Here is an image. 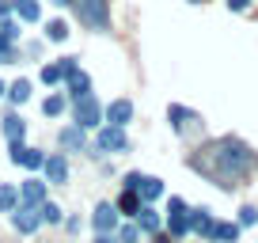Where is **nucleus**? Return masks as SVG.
Returning a JSON list of instances; mask_svg holds the SVG:
<instances>
[{
	"mask_svg": "<svg viewBox=\"0 0 258 243\" xmlns=\"http://www.w3.org/2000/svg\"><path fill=\"white\" fill-rule=\"evenodd\" d=\"M190 167L202 171V175L213 178V183H220L224 190H232L235 178H243L250 167H254V152H250V145H243L239 137H220V141L205 145L202 152L194 156Z\"/></svg>",
	"mask_w": 258,
	"mask_h": 243,
	"instance_id": "1",
	"label": "nucleus"
},
{
	"mask_svg": "<svg viewBox=\"0 0 258 243\" xmlns=\"http://www.w3.org/2000/svg\"><path fill=\"white\" fill-rule=\"evenodd\" d=\"M125 152H133V141H129V133H125V126H110V122H103L95 130V141H91V148L84 156H125Z\"/></svg>",
	"mask_w": 258,
	"mask_h": 243,
	"instance_id": "2",
	"label": "nucleus"
},
{
	"mask_svg": "<svg viewBox=\"0 0 258 243\" xmlns=\"http://www.w3.org/2000/svg\"><path fill=\"white\" fill-rule=\"evenodd\" d=\"M69 12L76 16V23H80L84 31H99V34L110 31V4H106V0H73Z\"/></svg>",
	"mask_w": 258,
	"mask_h": 243,
	"instance_id": "3",
	"label": "nucleus"
},
{
	"mask_svg": "<svg viewBox=\"0 0 258 243\" xmlns=\"http://www.w3.org/2000/svg\"><path fill=\"white\" fill-rule=\"evenodd\" d=\"M69 122H76V126H80V130H88V133H95L99 126H103V103H99L95 91L69 103Z\"/></svg>",
	"mask_w": 258,
	"mask_h": 243,
	"instance_id": "4",
	"label": "nucleus"
},
{
	"mask_svg": "<svg viewBox=\"0 0 258 243\" xmlns=\"http://www.w3.org/2000/svg\"><path fill=\"white\" fill-rule=\"evenodd\" d=\"M8 224L16 228L19 235H38L42 228H46V224H42V213H38V205H27V202H19L16 209L8 213Z\"/></svg>",
	"mask_w": 258,
	"mask_h": 243,
	"instance_id": "5",
	"label": "nucleus"
},
{
	"mask_svg": "<svg viewBox=\"0 0 258 243\" xmlns=\"http://www.w3.org/2000/svg\"><path fill=\"white\" fill-rule=\"evenodd\" d=\"M57 148H61V152H88L91 148V133L88 130H80V126H76V122H64L61 130H57Z\"/></svg>",
	"mask_w": 258,
	"mask_h": 243,
	"instance_id": "6",
	"label": "nucleus"
},
{
	"mask_svg": "<svg viewBox=\"0 0 258 243\" xmlns=\"http://www.w3.org/2000/svg\"><path fill=\"white\" fill-rule=\"evenodd\" d=\"M42 175H46L49 187H69V178H73V163H69V152H46Z\"/></svg>",
	"mask_w": 258,
	"mask_h": 243,
	"instance_id": "7",
	"label": "nucleus"
},
{
	"mask_svg": "<svg viewBox=\"0 0 258 243\" xmlns=\"http://www.w3.org/2000/svg\"><path fill=\"white\" fill-rule=\"evenodd\" d=\"M19 187V202H27V205H42L49 198V183H46V175H42V171H31V175L23 178V183H16Z\"/></svg>",
	"mask_w": 258,
	"mask_h": 243,
	"instance_id": "8",
	"label": "nucleus"
},
{
	"mask_svg": "<svg viewBox=\"0 0 258 243\" xmlns=\"http://www.w3.org/2000/svg\"><path fill=\"white\" fill-rule=\"evenodd\" d=\"M88 224H91V232H114V228L121 224V217H118V209H114V202H95V209H91Z\"/></svg>",
	"mask_w": 258,
	"mask_h": 243,
	"instance_id": "9",
	"label": "nucleus"
},
{
	"mask_svg": "<svg viewBox=\"0 0 258 243\" xmlns=\"http://www.w3.org/2000/svg\"><path fill=\"white\" fill-rule=\"evenodd\" d=\"M61 91L69 95V103H73V99H84V95H91V91H95V80H91V73L76 69V73H69V76L61 80Z\"/></svg>",
	"mask_w": 258,
	"mask_h": 243,
	"instance_id": "10",
	"label": "nucleus"
},
{
	"mask_svg": "<svg viewBox=\"0 0 258 243\" xmlns=\"http://www.w3.org/2000/svg\"><path fill=\"white\" fill-rule=\"evenodd\" d=\"M133 114H137V106H133V99H125V95L110 99V103L103 106V122H110V126H129Z\"/></svg>",
	"mask_w": 258,
	"mask_h": 243,
	"instance_id": "11",
	"label": "nucleus"
},
{
	"mask_svg": "<svg viewBox=\"0 0 258 243\" xmlns=\"http://www.w3.org/2000/svg\"><path fill=\"white\" fill-rule=\"evenodd\" d=\"M243 228L235 220H224V217H213L209 232H205V243H239Z\"/></svg>",
	"mask_w": 258,
	"mask_h": 243,
	"instance_id": "12",
	"label": "nucleus"
},
{
	"mask_svg": "<svg viewBox=\"0 0 258 243\" xmlns=\"http://www.w3.org/2000/svg\"><path fill=\"white\" fill-rule=\"evenodd\" d=\"M0 133H4V145L8 141H27V118L12 106V110H4V118H0Z\"/></svg>",
	"mask_w": 258,
	"mask_h": 243,
	"instance_id": "13",
	"label": "nucleus"
},
{
	"mask_svg": "<svg viewBox=\"0 0 258 243\" xmlns=\"http://www.w3.org/2000/svg\"><path fill=\"white\" fill-rule=\"evenodd\" d=\"M31 95H34V80H27V76H16V80L8 84V91H4V103L19 110V106L31 103Z\"/></svg>",
	"mask_w": 258,
	"mask_h": 243,
	"instance_id": "14",
	"label": "nucleus"
},
{
	"mask_svg": "<svg viewBox=\"0 0 258 243\" xmlns=\"http://www.w3.org/2000/svg\"><path fill=\"white\" fill-rule=\"evenodd\" d=\"M163 232H167L171 239H186V235H194L190 209H182V213H163Z\"/></svg>",
	"mask_w": 258,
	"mask_h": 243,
	"instance_id": "15",
	"label": "nucleus"
},
{
	"mask_svg": "<svg viewBox=\"0 0 258 243\" xmlns=\"http://www.w3.org/2000/svg\"><path fill=\"white\" fill-rule=\"evenodd\" d=\"M137 194H141V202H145V205H156V202H163V198H167V183H163L160 175H145Z\"/></svg>",
	"mask_w": 258,
	"mask_h": 243,
	"instance_id": "16",
	"label": "nucleus"
},
{
	"mask_svg": "<svg viewBox=\"0 0 258 243\" xmlns=\"http://www.w3.org/2000/svg\"><path fill=\"white\" fill-rule=\"evenodd\" d=\"M141 205H145V202H141L137 190H121V194L114 198V209H118V217H121V220H133V217L141 213Z\"/></svg>",
	"mask_w": 258,
	"mask_h": 243,
	"instance_id": "17",
	"label": "nucleus"
},
{
	"mask_svg": "<svg viewBox=\"0 0 258 243\" xmlns=\"http://www.w3.org/2000/svg\"><path fill=\"white\" fill-rule=\"evenodd\" d=\"M133 220H137V228H141L145 235H156V232L163 228V213L156 209V205H141V213H137Z\"/></svg>",
	"mask_w": 258,
	"mask_h": 243,
	"instance_id": "18",
	"label": "nucleus"
},
{
	"mask_svg": "<svg viewBox=\"0 0 258 243\" xmlns=\"http://www.w3.org/2000/svg\"><path fill=\"white\" fill-rule=\"evenodd\" d=\"M194 118H198V114H194V110H186L182 103H171V106H167V122H171V133H175V137H182V133H186V126H190Z\"/></svg>",
	"mask_w": 258,
	"mask_h": 243,
	"instance_id": "19",
	"label": "nucleus"
},
{
	"mask_svg": "<svg viewBox=\"0 0 258 243\" xmlns=\"http://www.w3.org/2000/svg\"><path fill=\"white\" fill-rule=\"evenodd\" d=\"M42 114H46V118H64V114H69V95H64L61 88L49 91V95L42 99Z\"/></svg>",
	"mask_w": 258,
	"mask_h": 243,
	"instance_id": "20",
	"label": "nucleus"
},
{
	"mask_svg": "<svg viewBox=\"0 0 258 243\" xmlns=\"http://www.w3.org/2000/svg\"><path fill=\"white\" fill-rule=\"evenodd\" d=\"M16 19L23 27L42 23V0H16Z\"/></svg>",
	"mask_w": 258,
	"mask_h": 243,
	"instance_id": "21",
	"label": "nucleus"
},
{
	"mask_svg": "<svg viewBox=\"0 0 258 243\" xmlns=\"http://www.w3.org/2000/svg\"><path fill=\"white\" fill-rule=\"evenodd\" d=\"M213 217H217V213H213L209 205H190V224H194V235H198V239H205Z\"/></svg>",
	"mask_w": 258,
	"mask_h": 243,
	"instance_id": "22",
	"label": "nucleus"
},
{
	"mask_svg": "<svg viewBox=\"0 0 258 243\" xmlns=\"http://www.w3.org/2000/svg\"><path fill=\"white\" fill-rule=\"evenodd\" d=\"M69 34H73L69 19H64V16H57V19H49V23H46V34H42V38H46L49 46H61V42L69 38Z\"/></svg>",
	"mask_w": 258,
	"mask_h": 243,
	"instance_id": "23",
	"label": "nucleus"
},
{
	"mask_svg": "<svg viewBox=\"0 0 258 243\" xmlns=\"http://www.w3.org/2000/svg\"><path fill=\"white\" fill-rule=\"evenodd\" d=\"M38 213H42V224H49V228H61V220H64V209L53 198H46V202L38 205Z\"/></svg>",
	"mask_w": 258,
	"mask_h": 243,
	"instance_id": "24",
	"label": "nucleus"
},
{
	"mask_svg": "<svg viewBox=\"0 0 258 243\" xmlns=\"http://www.w3.org/2000/svg\"><path fill=\"white\" fill-rule=\"evenodd\" d=\"M19 205V187L16 183H0V217H8Z\"/></svg>",
	"mask_w": 258,
	"mask_h": 243,
	"instance_id": "25",
	"label": "nucleus"
},
{
	"mask_svg": "<svg viewBox=\"0 0 258 243\" xmlns=\"http://www.w3.org/2000/svg\"><path fill=\"white\" fill-rule=\"evenodd\" d=\"M114 239H118V243H141L145 232L137 228V220H121V224L114 228Z\"/></svg>",
	"mask_w": 258,
	"mask_h": 243,
	"instance_id": "26",
	"label": "nucleus"
},
{
	"mask_svg": "<svg viewBox=\"0 0 258 243\" xmlns=\"http://www.w3.org/2000/svg\"><path fill=\"white\" fill-rule=\"evenodd\" d=\"M38 80L46 84V88H61L64 73H61V65H57V61H46V65L38 69Z\"/></svg>",
	"mask_w": 258,
	"mask_h": 243,
	"instance_id": "27",
	"label": "nucleus"
},
{
	"mask_svg": "<svg viewBox=\"0 0 258 243\" xmlns=\"http://www.w3.org/2000/svg\"><path fill=\"white\" fill-rule=\"evenodd\" d=\"M235 224L247 232V228H258V205L254 202H247V205H239L235 209Z\"/></svg>",
	"mask_w": 258,
	"mask_h": 243,
	"instance_id": "28",
	"label": "nucleus"
},
{
	"mask_svg": "<svg viewBox=\"0 0 258 243\" xmlns=\"http://www.w3.org/2000/svg\"><path fill=\"white\" fill-rule=\"evenodd\" d=\"M0 38H4V42H19V38H23V23H19L16 16L0 19Z\"/></svg>",
	"mask_w": 258,
	"mask_h": 243,
	"instance_id": "29",
	"label": "nucleus"
},
{
	"mask_svg": "<svg viewBox=\"0 0 258 243\" xmlns=\"http://www.w3.org/2000/svg\"><path fill=\"white\" fill-rule=\"evenodd\" d=\"M19 49H23V57H27V61H38V57H42V49H46V38H31V42H23Z\"/></svg>",
	"mask_w": 258,
	"mask_h": 243,
	"instance_id": "30",
	"label": "nucleus"
},
{
	"mask_svg": "<svg viewBox=\"0 0 258 243\" xmlns=\"http://www.w3.org/2000/svg\"><path fill=\"white\" fill-rule=\"evenodd\" d=\"M141 178H145V171H125V175H121V190H141Z\"/></svg>",
	"mask_w": 258,
	"mask_h": 243,
	"instance_id": "31",
	"label": "nucleus"
},
{
	"mask_svg": "<svg viewBox=\"0 0 258 243\" xmlns=\"http://www.w3.org/2000/svg\"><path fill=\"white\" fill-rule=\"evenodd\" d=\"M57 65H61V73L69 76V73H76V69H80V57H76V53H64V57H57Z\"/></svg>",
	"mask_w": 258,
	"mask_h": 243,
	"instance_id": "32",
	"label": "nucleus"
},
{
	"mask_svg": "<svg viewBox=\"0 0 258 243\" xmlns=\"http://www.w3.org/2000/svg\"><path fill=\"white\" fill-rule=\"evenodd\" d=\"M61 228H64V232H69V235H80V228H84V217H69V213H64Z\"/></svg>",
	"mask_w": 258,
	"mask_h": 243,
	"instance_id": "33",
	"label": "nucleus"
},
{
	"mask_svg": "<svg viewBox=\"0 0 258 243\" xmlns=\"http://www.w3.org/2000/svg\"><path fill=\"white\" fill-rule=\"evenodd\" d=\"M163 202H167V213H182V209H190V205H186V198H178V194H167Z\"/></svg>",
	"mask_w": 258,
	"mask_h": 243,
	"instance_id": "34",
	"label": "nucleus"
},
{
	"mask_svg": "<svg viewBox=\"0 0 258 243\" xmlns=\"http://www.w3.org/2000/svg\"><path fill=\"white\" fill-rule=\"evenodd\" d=\"M250 4H254V0H224V8L232 12V16H243V12H247Z\"/></svg>",
	"mask_w": 258,
	"mask_h": 243,
	"instance_id": "35",
	"label": "nucleus"
},
{
	"mask_svg": "<svg viewBox=\"0 0 258 243\" xmlns=\"http://www.w3.org/2000/svg\"><path fill=\"white\" fill-rule=\"evenodd\" d=\"M16 16V0H0V19Z\"/></svg>",
	"mask_w": 258,
	"mask_h": 243,
	"instance_id": "36",
	"label": "nucleus"
},
{
	"mask_svg": "<svg viewBox=\"0 0 258 243\" xmlns=\"http://www.w3.org/2000/svg\"><path fill=\"white\" fill-rule=\"evenodd\" d=\"M91 243H118V239H114V232H95V239H91Z\"/></svg>",
	"mask_w": 258,
	"mask_h": 243,
	"instance_id": "37",
	"label": "nucleus"
},
{
	"mask_svg": "<svg viewBox=\"0 0 258 243\" xmlns=\"http://www.w3.org/2000/svg\"><path fill=\"white\" fill-rule=\"evenodd\" d=\"M46 4H53V8H61V12H64V8H73V0H46Z\"/></svg>",
	"mask_w": 258,
	"mask_h": 243,
	"instance_id": "38",
	"label": "nucleus"
},
{
	"mask_svg": "<svg viewBox=\"0 0 258 243\" xmlns=\"http://www.w3.org/2000/svg\"><path fill=\"white\" fill-rule=\"evenodd\" d=\"M4 91H8V84H4V76H0V99H4Z\"/></svg>",
	"mask_w": 258,
	"mask_h": 243,
	"instance_id": "39",
	"label": "nucleus"
},
{
	"mask_svg": "<svg viewBox=\"0 0 258 243\" xmlns=\"http://www.w3.org/2000/svg\"><path fill=\"white\" fill-rule=\"evenodd\" d=\"M186 4H205V0H186Z\"/></svg>",
	"mask_w": 258,
	"mask_h": 243,
	"instance_id": "40",
	"label": "nucleus"
}]
</instances>
